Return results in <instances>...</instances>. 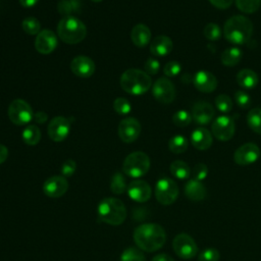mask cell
<instances>
[{"label":"cell","mask_w":261,"mask_h":261,"mask_svg":"<svg viewBox=\"0 0 261 261\" xmlns=\"http://www.w3.org/2000/svg\"><path fill=\"white\" fill-rule=\"evenodd\" d=\"M126 192L128 197L138 203L147 202L152 194L150 185L143 179H135L130 181L127 186Z\"/></svg>","instance_id":"17"},{"label":"cell","mask_w":261,"mask_h":261,"mask_svg":"<svg viewBox=\"0 0 261 261\" xmlns=\"http://www.w3.org/2000/svg\"><path fill=\"white\" fill-rule=\"evenodd\" d=\"M113 109L118 114L125 115V114H128L130 112L132 105L128 102V100H126L125 98L119 97V98H116L114 100V102H113Z\"/></svg>","instance_id":"38"},{"label":"cell","mask_w":261,"mask_h":261,"mask_svg":"<svg viewBox=\"0 0 261 261\" xmlns=\"http://www.w3.org/2000/svg\"><path fill=\"white\" fill-rule=\"evenodd\" d=\"M58 41L57 37L53 31L45 29L42 30L35 39V48L36 50L44 55L52 53L57 47Z\"/></svg>","instance_id":"16"},{"label":"cell","mask_w":261,"mask_h":261,"mask_svg":"<svg viewBox=\"0 0 261 261\" xmlns=\"http://www.w3.org/2000/svg\"><path fill=\"white\" fill-rule=\"evenodd\" d=\"M119 139L124 143L135 142L141 134V123L134 117L123 118L117 128Z\"/></svg>","instance_id":"12"},{"label":"cell","mask_w":261,"mask_h":261,"mask_svg":"<svg viewBox=\"0 0 261 261\" xmlns=\"http://www.w3.org/2000/svg\"><path fill=\"white\" fill-rule=\"evenodd\" d=\"M8 157V149L6 146L0 144V164L6 161Z\"/></svg>","instance_id":"47"},{"label":"cell","mask_w":261,"mask_h":261,"mask_svg":"<svg viewBox=\"0 0 261 261\" xmlns=\"http://www.w3.org/2000/svg\"><path fill=\"white\" fill-rule=\"evenodd\" d=\"M194 86L197 90L203 93H211L217 87V79L207 70H199L193 77Z\"/></svg>","instance_id":"19"},{"label":"cell","mask_w":261,"mask_h":261,"mask_svg":"<svg viewBox=\"0 0 261 261\" xmlns=\"http://www.w3.org/2000/svg\"><path fill=\"white\" fill-rule=\"evenodd\" d=\"M209 1L213 6H215L216 8H219V9H226L233 2V0H209Z\"/></svg>","instance_id":"45"},{"label":"cell","mask_w":261,"mask_h":261,"mask_svg":"<svg viewBox=\"0 0 261 261\" xmlns=\"http://www.w3.org/2000/svg\"><path fill=\"white\" fill-rule=\"evenodd\" d=\"M242 51L237 47H230L225 49L220 56V60L223 65L225 66H234L237 65L242 59Z\"/></svg>","instance_id":"26"},{"label":"cell","mask_w":261,"mask_h":261,"mask_svg":"<svg viewBox=\"0 0 261 261\" xmlns=\"http://www.w3.org/2000/svg\"><path fill=\"white\" fill-rule=\"evenodd\" d=\"M214 109L208 102L200 101L193 106L192 118L201 125L209 123L214 117Z\"/></svg>","instance_id":"20"},{"label":"cell","mask_w":261,"mask_h":261,"mask_svg":"<svg viewBox=\"0 0 261 261\" xmlns=\"http://www.w3.org/2000/svg\"><path fill=\"white\" fill-rule=\"evenodd\" d=\"M180 70H181V65L176 60H172V61L167 62L164 65V68H163L164 74L168 77L176 76L180 72Z\"/></svg>","instance_id":"40"},{"label":"cell","mask_w":261,"mask_h":261,"mask_svg":"<svg viewBox=\"0 0 261 261\" xmlns=\"http://www.w3.org/2000/svg\"><path fill=\"white\" fill-rule=\"evenodd\" d=\"M258 82L259 79L257 73L250 68H244L237 74V83L242 88L254 89L258 85Z\"/></svg>","instance_id":"25"},{"label":"cell","mask_w":261,"mask_h":261,"mask_svg":"<svg viewBox=\"0 0 261 261\" xmlns=\"http://www.w3.org/2000/svg\"><path fill=\"white\" fill-rule=\"evenodd\" d=\"M219 258L220 254L215 248H207L203 250L198 256L199 261H218Z\"/></svg>","instance_id":"39"},{"label":"cell","mask_w":261,"mask_h":261,"mask_svg":"<svg viewBox=\"0 0 261 261\" xmlns=\"http://www.w3.org/2000/svg\"><path fill=\"white\" fill-rule=\"evenodd\" d=\"M212 134L219 141L230 140L236 132L234 121L231 117L226 115H220L216 117L212 122Z\"/></svg>","instance_id":"11"},{"label":"cell","mask_w":261,"mask_h":261,"mask_svg":"<svg viewBox=\"0 0 261 261\" xmlns=\"http://www.w3.org/2000/svg\"><path fill=\"white\" fill-rule=\"evenodd\" d=\"M151 31L150 29L143 23H139L136 24L130 33V39L132 42L134 43L135 46L139 47V48H143L145 46H147L150 41H151Z\"/></svg>","instance_id":"23"},{"label":"cell","mask_w":261,"mask_h":261,"mask_svg":"<svg viewBox=\"0 0 261 261\" xmlns=\"http://www.w3.org/2000/svg\"><path fill=\"white\" fill-rule=\"evenodd\" d=\"M173 44L169 37L165 35L157 36L150 44V52L154 56L163 57L168 55L172 50Z\"/></svg>","instance_id":"22"},{"label":"cell","mask_w":261,"mask_h":261,"mask_svg":"<svg viewBox=\"0 0 261 261\" xmlns=\"http://www.w3.org/2000/svg\"><path fill=\"white\" fill-rule=\"evenodd\" d=\"M75 169H76L75 161L72 160V159H67V160H65L62 163L60 171H61L62 176L69 177V176H71L75 172Z\"/></svg>","instance_id":"43"},{"label":"cell","mask_w":261,"mask_h":261,"mask_svg":"<svg viewBox=\"0 0 261 261\" xmlns=\"http://www.w3.org/2000/svg\"><path fill=\"white\" fill-rule=\"evenodd\" d=\"M145 71L150 75V74H156L159 69H160V63L157 59L155 58H149L144 64Z\"/></svg>","instance_id":"44"},{"label":"cell","mask_w":261,"mask_h":261,"mask_svg":"<svg viewBox=\"0 0 261 261\" xmlns=\"http://www.w3.org/2000/svg\"><path fill=\"white\" fill-rule=\"evenodd\" d=\"M8 117L12 123L21 126L27 125L34 118V112L27 101L15 99L9 104Z\"/></svg>","instance_id":"7"},{"label":"cell","mask_w":261,"mask_h":261,"mask_svg":"<svg viewBox=\"0 0 261 261\" xmlns=\"http://www.w3.org/2000/svg\"><path fill=\"white\" fill-rule=\"evenodd\" d=\"M170 172L177 179H187L191 174V169L185 161L175 160L170 164Z\"/></svg>","instance_id":"28"},{"label":"cell","mask_w":261,"mask_h":261,"mask_svg":"<svg viewBox=\"0 0 261 261\" xmlns=\"http://www.w3.org/2000/svg\"><path fill=\"white\" fill-rule=\"evenodd\" d=\"M67 189L68 181L62 175L50 176L43 184V192L49 198H59L66 193Z\"/></svg>","instance_id":"15"},{"label":"cell","mask_w":261,"mask_h":261,"mask_svg":"<svg viewBox=\"0 0 261 261\" xmlns=\"http://www.w3.org/2000/svg\"><path fill=\"white\" fill-rule=\"evenodd\" d=\"M215 106L222 113H228L232 109V101L229 96L220 94L215 98Z\"/></svg>","instance_id":"36"},{"label":"cell","mask_w":261,"mask_h":261,"mask_svg":"<svg viewBox=\"0 0 261 261\" xmlns=\"http://www.w3.org/2000/svg\"><path fill=\"white\" fill-rule=\"evenodd\" d=\"M47 114L45 113V112H43V111H38L35 115H34V118H35V120L38 122V123H43V122H45L46 120H47Z\"/></svg>","instance_id":"48"},{"label":"cell","mask_w":261,"mask_h":261,"mask_svg":"<svg viewBox=\"0 0 261 261\" xmlns=\"http://www.w3.org/2000/svg\"><path fill=\"white\" fill-rule=\"evenodd\" d=\"M59 39L66 44H77L87 36V27L79 18L70 15L60 19L57 25Z\"/></svg>","instance_id":"4"},{"label":"cell","mask_w":261,"mask_h":261,"mask_svg":"<svg viewBox=\"0 0 261 261\" xmlns=\"http://www.w3.org/2000/svg\"><path fill=\"white\" fill-rule=\"evenodd\" d=\"M127 186L125 178L121 172H115L110 181V190L115 195L123 194L127 190Z\"/></svg>","instance_id":"31"},{"label":"cell","mask_w":261,"mask_h":261,"mask_svg":"<svg viewBox=\"0 0 261 261\" xmlns=\"http://www.w3.org/2000/svg\"><path fill=\"white\" fill-rule=\"evenodd\" d=\"M18 1H19V4L25 8L34 7L39 2V0H18Z\"/></svg>","instance_id":"49"},{"label":"cell","mask_w":261,"mask_h":261,"mask_svg":"<svg viewBox=\"0 0 261 261\" xmlns=\"http://www.w3.org/2000/svg\"><path fill=\"white\" fill-rule=\"evenodd\" d=\"M98 214L103 222L111 225H119L126 218V208L121 200L109 197L99 203Z\"/></svg>","instance_id":"5"},{"label":"cell","mask_w":261,"mask_h":261,"mask_svg":"<svg viewBox=\"0 0 261 261\" xmlns=\"http://www.w3.org/2000/svg\"><path fill=\"white\" fill-rule=\"evenodd\" d=\"M247 123L254 133L261 135V108H254L248 112Z\"/></svg>","instance_id":"30"},{"label":"cell","mask_w":261,"mask_h":261,"mask_svg":"<svg viewBox=\"0 0 261 261\" xmlns=\"http://www.w3.org/2000/svg\"><path fill=\"white\" fill-rule=\"evenodd\" d=\"M119 83L124 92L135 96L147 93L152 86L150 75L145 70H141L139 68L126 69L121 74Z\"/></svg>","instance_id":"3"},{"label":"cell","mask_w":261,"mask_h":261,"mask_svg":"<svg viewBox=\"0 0 261 261\" xmlns=\"http://www.w3.org/2000/svg\"><path fill=\"white\" fill-rule=\"evenodd\" d=\"M152 95L160 103H171L176 95L173 83L167 77H159L152 86Z\"/></svg>","instance_id":"10"},{"label":"cell","mask_w":261,"mask_h":261,"mask_svg":"<svg viewBox=\"0 0 261 261\" xmlns=\"http://www.w3.org/2000/svg\"><path fill=\"white\" fill-rule=\"evenodd\" d=\"M185 195L191 201H202L207 196L205 186L195 178L190 179L185 186Z\"/></svg>","instance_id":"24"},{"label":"cell","mask_w":261,"mask_h":261,"mask_svg":"<svg viewBox=\"0 0 261 261\" xmlns=\"http://www.w3.org/2000/svg\"><path fill=\"white\" fill-rule=\"evenodd\" d=\"M192 119V114L185 109L178 110L172 115V122L178 127H185L189 125Z\"/></svg>","instance_id":"35"},{"label":"cell","mask_w":261,"mask_h":261,"mask_svg":"<svg viewBox=\"0 0 261 261\" xmlns=\"http://www.w3.org/2000/svg\"><path fill=\"white\" fill-rule=\"evenodd\" d=\"M192 174L194 176L195 179L202 181L203 179H205L208 175V167L206 164L204 163H198L194 166Z\"/></svg>","instance_id":"42"},{"label":"cell","mask_w":261,"mask_h":261,"mask_svg":"<svg viewBox=\"0 0 261 261\" xmlns=\"http://www.w3.org/2000/svg\"><path fill=\"white\" fill-rule=\"evenodd\" d=\"M150 168V158L149 156L142 152L136 151L128 154L122 163L123 172L134 178H139L145 175Z\"/></svg>","instance_id":"6"},{"label":"cell","mask_w":261,"mask_h":261,"mask_svg":"<svg viewBox=\"0 0 261 261\" xmlns=\"http://www.w3.org/2000/svg\"><path fill=\"white\" fill-rule=\"evenodd\" d=\"M172 248L175 254L185 260L194 258L198 253V247L194 239L188 233H179L172 241Z\"/></svg>","instance_id":"9"},{"label":"cell","mask_w":261,"mask_h":261,"mask_svg":"<svg viewBox=\"0 0 261 261\" xmlns=\"http://www.w3.org/2000/svg\"><path fill=\"white\" fill-rule=\"evenodd\" d=\"M253 34V23L244 15H234L226 20L223 27L224 38L233 45H244Z\"/></svg>","instance_id":"2"},{"label":"cell","mask_w":261,"mask_h":261,"mask_svg":"<svg viewBox=\"0 0 261 261\" xmlns=\"http://www.w3.org/2000/svg\"><path fill=\"white\" fill-rule=\"evenodd\" d=\"M191 143L198 150H207L213 143L212 135L205 127H197L191 134Z\"/></svg>","instance_id":"21"},{"label":"cell","mask_w":261,"mask_h":261,"mask_svg":"<svg viewBox=\"0 0 261 261\" xmlns=\"http://www.w3.org/2000/svg\"><path fill=\"white\" fill-rule=\"evenodd\" d=\"M188 146H189V142L187 138L181 135L173 136L168 142V148L174 154L184 153L188 149Z\"/></svg>","instance_id":"29"},{"label":"cell","mask_w":261,"mask_h":261,"mask_svg":"<svg viewBox=\"0 0 261 261\" xmlns=\"http://www.w3.org/2000/svg\"><path fill=\"white\" fill-rule=\"evenodd\" d=\"M234 101L239 105V107L243 109L248 108L252 103L250 95L244 91H237L234 93Z\"/></svg>","instance_id":"41"},{"label":"cell","mask_w":261,"mask_h":261,"mask_svg":"<svg viewBox=\"0 0 261 261\" xmlns=\"http://www.w3.org/2000/svg\"><path fill=\"white\" fill-rule=\"evenodd\" d=\"M203 35L209 41H217L221 37V30L218 24L214 22H209L205 25L203 30Z\"/></svg>","instance_id":"37"},{"label":"cell","mask_w":261,"mask_h":261,"mask_svg":"<svg viewBox=\"0 0 261 261\" xmlns=\"http://www.w3.org/2000/svg\"><path fill=\"white\" fill-rule=\"evenodd\" d=\"M70 132V122L64 116H55L48 124V135L54 142H61Z\"/></svg>","instance_id":"14"},{"label":"cell","mask_w":261,"mask_h":261,"mask_svg":"<svg viewBox=\"0 0 261 261\" xmlns=\"http://www.w3.org/2000/svg\"><path fill=\"white\" fill-rule=\"evenodd\" d=\"M260 157V149L254 143H246L239 147L233 154V160L239 165H249Z\"/></svg>","instance_id":"13"},{"label":"cell","mask_w":261,"mask_h":261,"mask_svg":"<svg viewBox=\"0 0 261 261\" xmlns=\"http://www.w3.org/2000/svg\"><path fill=\"white\" fill-rule=\"evenodd\" d=\"M120 261H146V257L140 249L130 247L121 253Z\"/></svg>","instance_id":"34"},{"label":"cell","mask_w":261,"mask_h":261,"mask_svg":"<svg viewBox=\"0 0 261 261\" xmlns=\"http://www.w3.org/2000/svg\"><path fill=\"white\" fill-rule=\"evenodd\" d=\"M134 241L140 250L155 252L165 244L166 233L164 228L157 223H144L135 229Z\"/></svg>","instance_id":"1"},{"label":"cell","mask_w":261,"mask_h":261,"mask_svg":"<svg viewBox=\"0 0 261 261\" xmlns=\"http://www.w3.org/2000/svg\"><path fill=\"white\" fill-rule=\"evenodd\" d=\"M95 62L85 55H79L70 62V69L72 73L82 79L90 77L95 72Z\"/></svg>","instance_id":"18"},{"label":"cell","mask_w":261,"mask_h":261,"mask_svg":"<svg viewBox=\"0 0 261 261\" xmlns=\"http://www.w3.org/2000/svg\"><path fill=\"white\" fill-rule=\"evenodd\" d=\"M21 138L27 145L35 146L41 140V130L36 125H27L22 130Z\"/></svg>","instance_id":"27"},{"label":"cell","mask_w":261,"mask_h":261,"mask_svg":"<svg viewBox=\"0 0 261 261\" xmlns=\"http://www.w3.org/2000/svg\"><path fill=\"white\" fill-rule=\"evenodd\" d=\"M152 261H174V259L168 254L160 253V254H157L156 256H154Z\"/></svg>","instance_id":"46"},{"label":"cell","mask_w":261,"mask_h":261,"mask_svg":"<svg viewBox=\"0 0 261 261\" xmlns=\"http://www.w3.org/2000/svg\"><path fill=\"white\" fill-rule=\"evenodd\" d=\"M234 1L239 10L247 14L256 12L261 5V0H234Z\"/></svg>","instance_id":"32"},{"label":"cell","mask_w":261,"mask_h":261,"mask_svg":"<svg viewBox=\"0 0 261 261\" xmlns=\"http://www.w3.org/2000/svg\"><path fill=\"white\" fill-rule=\"evenodd\" d=\"M91 1H93V2H100V1H102V0H91Z\"/></svg>","instance_id":"50"},{"label":"cell","mask_w":261,"mask_h":261,"mask_svg":"<svg viewBox=\"0 0 261 261\" xmlns=\"http://www.w3.org/2000/svg\"><path fill=\"white\" fill-rule=\"evenodd\" d=\"M21 28L22 30L29 34V35H38L41 32V23L40 21L34 17V16H29L25 17L21 21Z\"/></svg>","instance_id":"33"},{"label":"cell","mask_w":261,"mask_h":261,"mask_svg":"<svg viewBox=\"0 0 261 261\" xmlns=\"http://www.w3.org/2000/svg\"><path fill=\"white\" fill-rule=\"evenodd\" d=\"M178 196L176 182L169 177L160 178L155 186V197L162 205H171Z\"/></svg>","instance_id":"8"}]
</instances>
